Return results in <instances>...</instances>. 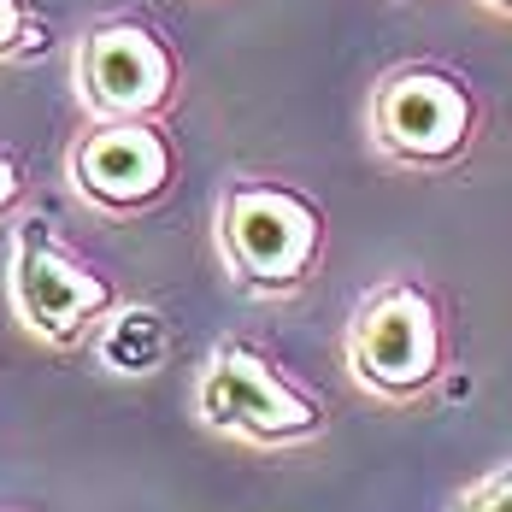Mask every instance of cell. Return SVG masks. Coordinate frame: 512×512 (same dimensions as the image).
<instances>
[{"label": "cell", "instance_id": "11", "mask_svg": "<svg viewBox=\"0 0 512 512\" xmlns=\"http://www.w3.org/2000/svg\"><path fill=\"white\" fill-rule=\"evenodd\" d=\"M24 189H30V183H24V165H18L12 154H0V218H6V212H18Z\"/></svg>", "mask_w": 512, "mask_h": 512}, {"label": "cell", "instance_id": "10", "mask_svg": "<svg viewBox=\"0 0 512 512\" xmlns=\"http://www.w3.org/2000/svg\"><path fill=\"white\" fill-rule=\"evenodd\" d=\"M454 512H512V465H495L477 483H465Z\"/></svg>", "mask_w": 512, "mask_h": 512}, {"label": "cell", "instance_id": "4", "mask_svg": "<svg viewBox=\"0 0 512 512\" xmlns=\"http://www.w3.org/2000/svg\"><path fill=\"white\" fill-rule=\"evenodd\" d=\"M371 142L377 154L412 165V171H442L477 142V95L460 71L448 65H401L377 83L371 95Z\"/></svg>", "mask_w": 512, "mask_h": 512}, {"label": "cell", "instance_id": "8", "mask_svg": "<svg viewBox=\"0 0 512 512\" xmlns=\"http://www.w3.org/2000/svg\"><path fill=\"white\" fill-rule=\"evenodd\" d=\"M159 354H165V324H159L148 307H130V312H118V324H106L101 359L112 371L142 377L148 365H159Z\"/></svg>", "mask_w": 512, "mask_h": 512}, {"label": "cell", "instance_id": "5", "mask_svg": "<svg viewBox=\"0 0 512 512\" xmlns=\"http://www.w3.org/2000/svg\"><path fill=\"white\" fill-rule=\"evenodd\" d=\"M6 289H12V312L30 336H42L53 348L83 342L106 312H118V289L95 265L65 254L53 242L42 218H24L12 230V265H6Z\"/></svg>", "mask_w": 512, "mask_h": 512}, {"label": "cell", "instance_id": "3", "mask_svg": "<svg viewBox=\"0 0 512 512\" xmlns=\"http://www.w3.org/2000/svg\"><path fill=\"white\" fill-rule=\"evenodd\" d=\"M195 412L201 424L236 442H254V448H295V442L324 436V407L248 342H224L206 354V371L195 383Z\"/></svg>", "mask_w": 512, "mask_h": 512}, {"label": "cell", "instance_id": "6", "mask_svg": "<svg viewBox=\"0 0 512 512\" xmlns=\"http://www.w3.org/2000/svg\"><path fill=\"white\" fill-rule=\"evenodd\" d=\"M71 77H77L83 106L95 112V124H130V118H154L171 106L177 53L142 18H106L77 42Z\"/></svg>", "mask_w": 512, "mask_h": 512}, {"label": "cell", "instance_id": "2", "mask_svg": "<svg viewBox=\"0 0 512 512\" xmlns=\"http://www.w3.org/2000/svg\"><path fill=\"white\" fill-rule=\"evenodd\" d=\"M348 371L377 401H418L448 371V318L418 277L377 283L348 318Z\"/></svg>", "mask_w": 512, "mask_h": 512}, {"label": "cell", "instance_id": "7", "mask_svg": "<svg viewBox=\"0 0 512 512\" xmlns=\"http://www.w3.org/2000/svg\"><path fill=\"white\" fill-rule=\"evenodd\" d=\"M71 189L101 212H148L177 177V148L154 118L130 124H89L71 142Z\"/></svg>", "mask_w": 512, "mask_h": 512}, {"label": "cell", "instance_id": "1", "mask_svg": "<svg viewBox=\"0 0 512 512\" xmlns=\"http://www.w3.org/2000/svg\"><path fill=\"white\" fill-rule=\"evenodd\" d=\"M218 254L248 295H295L324 254V212L289 183L236 177L218 201Z\"/></svg>", "mask_w": 512, "mask_h": 512}, {"label": "cell", "instance_id": "9", "mask_svg": "<svg viewBox=\"0 0 512 512\" xmlns=\"http://www.w3.org/2000/svg\"><path fill=\"white\" fill-rule=\"evenodd\" d=\"M42 48H48V36L30 18V6L24 0H0V59H24V53H42Z\"/></svg>", "mask_w": 512, "mask_h": 512}, {"label": "cell", "instance_id": "12", "mask_svg": "<svg viewBox=\"0 0 512 512\" xmlns=\"http://www.w3.org/2000/svg\"><path fill=\"white\" fill-rule=\"evenodd\" d=\"M483 6H489V12H507V18H512V0H483Z\"/></svg>", "mask_w": 512, "mask_h": 512}]
</instances>
